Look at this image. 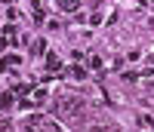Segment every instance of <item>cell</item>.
I'll return each mask as SVG.
<instances>
[{"instance_id": "obj_7", "label": "cell", "mask_w": 154, "mask_h": 132, "mask_svg": "<svg viewBox=\"0 0 154 132\" xmlns=\"http://www.w3.org/2000/svg\"><path fill=\"white\" fill-rule=\"evenodd\" d=\"M139 123L148 126V129H154V117H151V114H142V117H139Z\"/></svg>"}, {"instance_id": "obj_1", "label": "cell", "mask_w": 154, "mask_h": 132, "mask_svg": "<svg viewBox=\"0 0 154 132\" xmlns=\"http://www.w3.org/2000/svg\"><path fill=\"white\" fill-rule=\"evenodd\" d=\"M80 104H83L80 98H74V95H65V98H62V104H59L56 111H59V114H80Z\"/></svg>"}, {"instance_id": "obj_3", "label": "cell", "mask_w": 154, "mask_h": 132, "mask_svg": "<svg viewBox=\"0 0 154 132\" xmlns=\"http://www.w3.org/2000/svg\"><path fill=\"white\" fill-rule=\"evenodd\" d=\"M12 92H3V95H0V111H6V108H12Z\"/></svg>"}, {"instance_id": "obj_10", "label": "cell", "mask_w": 154, "mask_h": 132, "mask_svg": "<svg viewBox=\"0 0 154 132\" xmlns=\"http://www.w3.org/2000/svg\"><path fill=\"white\" fill-rule=\"evenodd\" d=\"M3 34L6 37H16V25H3Z\"/></svg>"}, {"instance_id": "obj_8", "label": "cell", "mask_w": 154, "mask_h": 132, "mask_svg": "<svg viewBox=\"0 0 154 132\" xmlns=\"http://www.w3.org/2000/svg\"><path fill=\"white\" fill-rule=\"evenodd\" d=\"M120 80H126V83H133V80H139V74H136V71H123V74H120Z\"/></svg>"}, {"instance_id": "obj_11", "label": "cell", "mask_w": 154, "mask_h": 132, "mask_svg": "<svg viewBox=\"0 0 154 132\" xmlns=\"http://www.w3.org/2000/svg\"><path fill=\"white\" fill-rule=\"evenodd\" d=\"M6 46H9V37L3 34V37H0V49H6Z\"/></svg>"}, {"instance_id": "obj_12", "label": "cell", "mask_w": 154, "mask_h": 132, "mask_svg": "<svg viewBox=\"0 0 154 132\" xmlns=\"http://www.w3.org/2000/svg\"><path fill=\"white\" fill-rule=\"evenodd\" d=\"M3 3H16V0H3Z\"/></svg>"}, {"instance_id": "obj_6", "label": "cell", "mask_w": 154, "mask_h": 132, "mask_svg": "<svg viewBox=\"0 0 154 132\" xmlns=\"http://www.w3.org/2000/svg\"><path fill=\"white\" fill-rule=\"evenodd\" d=\"M34 101H37V104L46 101V86H37V89H34Z\"/></svg>"}, {"instance_id": "obj_5", "label": "cell", "mask_w": 154, "mask_h": 132, "mask_svg": "<svg viewBox=\"0 0 154 132\" xmlns=\"http://www.w3.org/2000/svg\"><path fill=\"white\" fill-rule=\"evenodd\" d=\"M46 64H49V71H62V58L56 56V52H53V56L46 58Z\"/></svg>"}, {"instance_id": "obj_2", "label": "cell", "mask_w": 154, "mask_h": 132, "mask_svg": "<svg viewBox=\"0 0 154 132\" xmlns=\"http://www.w3.org/2000/svg\"><path fill=\"white\" fill-rule=\"evenodd\" d=\"M56 6L62 12H77V6H80V0H56Z\"/></svg>"}, {"instance_id": "obj_4", "label": "cell", "mask_w": 154, "mask_h": 132, "mask_svg": "<svg viewBox=\"0 0 154 132\" xmlns=\"http://www.w3.org/2000/svg\"><path fill=\"white\" fill-rule=\"evenodd\" d=\"M68 77H74V80H86V71L80 68V64H74V68L68 71Z\"/></svg>"}, {"instance_id": "obj_13", "label": "cell", "mask_w": 154, "mask_h": 132, "mask_svg": "<svg viewBox=\"0 0 154 132\" xmlns=\"http://www.w3.org/2000/svg\"><path fill=\"white\" fill-rule=\"evenodd\" d=\"M151 89H154V86H151Z\"/></svg>"}, {"instance_id": "obj_9", "label": "cell", "mask_w": 154, "mask_h": 132, "mask_svg": "<svg viewBox=\"0 0 154 132\" xmlns=\"http://www.w3.org/2000/svg\"><path fill=\"white\" fill-rule=\"evenodd\" d=\"M43 49H46V43H43V40H34V46H31V52H43Z\"/></svg>"}]
</instances>
